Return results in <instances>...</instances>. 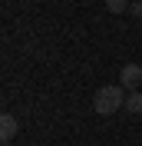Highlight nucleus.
Wrapping results in <instances>:
<instances>
[{"label":"nucleus","instance_id":"nucleus-1","mask_svg":"<svg viewBox=\"0 0 142 146\" xmlns=\"http://www.w3.org/2000/svg\"><path fill=\"white\" fill-rule=\"evenodd\" d=\"M119 106H126L122 86H103V90H96V96H93V110H96L99 116H112Z\"/></svg>","mask_w":142,"mask_h":146},{"label":"nucleus","instance_id":"nucleus-2","mask_svg":"<svg viewBox=\"0 0 142 146\" xmlns=\"http://www.w3.org/2000/svg\"><path fill=\"white\" fill-rule=\"evenodd\" d=\"M119 80H122L126 90H139V86H142V66L139 63H126L122 73H119Z\"/></svg>","mask_w":142,"mask_h":146},{"label":"nucleus","instance_id":"nucleus-3","mask_svg":"<svg viewBox=\"0 0 142 146\" xmlns=\"http://www.w3.org/2000/svg\"><path fill=\"white\" fill-rule=\"evenodd\" d=\"M13 136H17V116H13V113H3V116H0V139L10 143Z\"/></svg>","mask_w":142,"mask_h":146},{"label":"nucleus","instance_id":"nucleus-4","mask_svg":"<svg viewBox=\"0 0 142 146\" xmlns=\"http://www.w3.org/2000/svg\"><path fill=\"white\" fill-rule=\"evenodd\" d=\"M126 110H129V113H142V93L139 90H132L126 96Z\"/></svg>","mask_w":142,"mask_h":146},{"label":"nucleus","instance_id":"nucleus-5","mask_svg":"<svg viewBox=\"0 0 142 146\" xmlns=\"http://www.w3.org/2000/svg\"><path fill=\"white\" fill-rule=\"evenodd\" d=\"M129 7H132L129 0H106V10H109V13H126Z\"/></svg>","mask_w":142,"mask_h":146},{"label":"nucleus","instance_id":"nucleus-6","mask_svg":"<svg viewBox=\"0 0 142 146\" xmlns=\"http://www.w3.org/2000/svg\"><path fill=\"white\" fill-rule=\"evenodd\" d=\"M129 13H132V17H142V3H132V7H129Z\"/></svg>","mask_w":142,"mask_h":146},{"label":"nucleus","instance_id":"nucleus-7","mask_svg":"<svg viewBox=\"0 0 142 146\" xmlns=\"http://www.w3.org/2000/svg\"><path fill=\"white\" fill-rule=\"evenodd\" d=\"M3 146H13V143H3Z\"/></svg>","mask_w":142,"mask_h":146}]
</instances>
